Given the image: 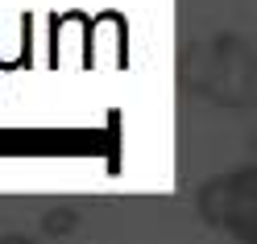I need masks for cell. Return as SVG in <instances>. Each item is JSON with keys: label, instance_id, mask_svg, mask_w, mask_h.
Here are the masks:
<instances>
[{"label": "cell", "instance_id": "1", "mask_svg": "<svg viewBox=\"0 0 257 244\" xmlns=\"http://www.w3.org/2000/svg\"><path fill=\"white\" fill-rule=\"evenodd\" d=\"M199 211L207 223L224 227L240 240H253V223H257V174L253 170H236L228 178H212L199 190Z\"/></svg>", "mask_w": 257, "mask_h": 244}]
</instances>
